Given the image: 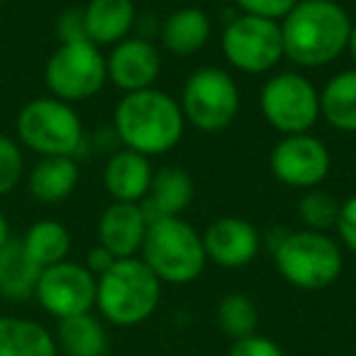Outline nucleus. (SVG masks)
Returning a JSON list of instances; mask_svg holds the SVG:
<instances>
[{
    "instance_id": "obj_1",
    "label": "nucleus",
    "mask_w": 356,
    "mask_h": 356,
    "mask_svg": "<svg viewBox=\"0 0 356 356\" xmlns=\"http://www.w3.org/2000/svg\"><path fill=\"white\" fill-rule=\"evenodd\" d=\"M351 17L334 0H298L281 20L283 51L302 69H320L346 51Z\"/></svg>"
},
{
    "instance_id": "obj_2",
    "label": "nucleus",
    "mask_w": 356,
    "mask_h": 356,
    "mask_svg": "<svg viewBox=\"0 0 356 356\" xmlns=\"http://www.w3.org/2000/svg\"><path fill=\"white\" fill-rule=\"evenodd\" d=\"M115 132L124 149L144 156L166 154L184 139L186 118L181 103L156 88L124 93L113 115Z\"/></svg>"
},
{
    "instance_id": "obj_3",
    "label": "nucleus",
    "mask_w": 356,
    "mask_h": 356,
    "mask_svg": "<svg viewBox=\"0 0 356 356\" xmlns=\"http://www.w3.org/2000/svg\"><path fill=\"white\" fill-rule=\"evenodd\" d=\"M161 300V281L139 257L118 259L98 276L95 307L115 327H137L154 315Z\"/></svg>"
},
{
    "instance_id": "obj_4",
    "label": "nucleus",
    "mask_w": 356,
    "mask_h": 356,
    "mask_svg": "<svg viewBox=\"0 0 356 356\" xmlns=\"http://www.w3.org/2000/svg\"><path fill=\"white\" fill-rule=\"evenodd\" d=\"M142 261L156 273L161 283L186 286L203 276L205 247L203 234L181 218H161L149 222L142 244Z\"/></svg>"
},
{
    "instance_id": "obj_5",
    "label": "nucleus",
    "mask_w": 356,
    "mask_h": 356,
    "mask_svg": "<svg viewBox=\"0 0 356 356\" xmlns=\"http://www.w3.org/2000/svg\"><path fill=\"white\" fill-rule=\"evenodd\" d=\"M273 261L283 278L300 291H322L341 276L344 257L339 242L327 232H288L273 249Z\"/></svg>"
},
{
    "instance_id": "obj_6",
    "label": "nucleus",
    "mask_w": 356,
    "mask_h": 356,
    "mask_svg": "<svg viewBox=\"0 0 356 356\" xmlns=\"http://www.w3.org/2000/svg\"><path fill=\"white\" fill-rule=\"evenodd\" d=\"M17 137L42 156H74L83 144V124L71 103L35 98L17 115Z\"/></svg>"
},
{
    "instance_id": "obj_7",
    "label": "nucleus",
    "mask_w": 356,
    "mask_h": 356,
    "mask_svg": "<svg viewBox=\"0 0 356 356\" xmlns=\"http://www.w3.org/2000/svg\"><path fill=\"white\" fill-rule=\"evenodd\" d=\"M44 81L54 98L79 103L103 90L108 81V64L100 47L90 40L61 42L47 59Z\"/></svg>"
},
{
    "instance_id": "obj_8",
    "label": "nucleus",
    "mask_w": 356,
    "mask_h": 356,
    "mask_svg": "<svg viewBox=\"0 0 356 356\" xmlns=\"http://www.w3.org/2000/svg\"><path fill=\"white\" fill-rule=\"evenodd\" d=\"M181 110L188 124L200 132H222L239 113V88L227 71L203 66L188 76L181 93Z\"/></svg>"
},
{
    "instance_id": "obj_9",
    "label": "nucleus",
    "mask_w": 356,
    "mask_h": 356,
    "mask_svg": "<svg viewBox=\"0 0 356 356\" xmlns=\"http://www.w3.org/2000/svg\"><path fill=\"white\" fill-rule=\"evenodd\" d=\"M261 115L276 132L302 134L320 120V90L302 74L281 71L261 88Z\"/></svg>"
},
{
    "instance_id": "obj_10",
    "label": "nucleus",
    "mask_w": 356,
    "mask_h": 356,
    "mask_svg": "<svg viewBox=\"0 0 356 356\" xmlns=\"http://www.w3.org/2000/svg\"><path fill=\"white\" fill-rule=\"evenodd\" d=\"M222 54L244 74H266L286 56L281 22L257 15H237L222 32Z\"/></svg>"
},
{
    "instance_id": "obj_11",
    "label": "nucleus",
    "mask_w": 356,
    "mask_h": 356,
    "mask_svg": "<svg viewBox=\"0 0 356 356\" xmlns=\"http://www.w3.org/2000/svg\"><path fill=\"white\" fill-rule=\"evenodd\" d=\"M95 288L98 278L76 261H59L42 268L37 278L35 298L49 315L64 320L71 315H83L95 307Z\"/></svg>"
},
{
    "instance_id": "obj_12",
    "label": "nucleus",
    "mask_w": 356,
    "mask_h": 356,
    "mask_svg": "<svg viewBox=\"0 0 356 356\" xmlns=\"http://www.w3.org/2000/svg\"><path fill=\"white\" fill-rule=\"evenodd\" d=\"M268 166L276 181L288 188L310 191L327 178L332 166L330 149L312 134H283V139L271 149Z\"/></svg>"
},
{
    "instance_id": "obj_13",
    "label": "nucleus",
    "mask_w": 356,
    "mask_h": 356,
    "mask_svg": "<svg viewBox=\"0 0 356 356\" xmlns=\"http://www.w3.org/2000/svg\"><path fill=\"white\" fill-rule=\"evenodd\" d=\"M203 247L208 261L222 268H242L257 259L261 249V234L244 218H220L205 229Z\"/></svg>"
},
{
    "instance_id": "obj_14",
    "label": "nucleus",
    "mask_w": 356,
    "mask_h": 356,
    "mask_svg": "<svg viewBox=\"0 0 356 356\" xmlns=\"http://www.w3.org/2000/svg\"><path fill=\"white\" fill-rule=\"evenodd\" d=\"M105 64H108V81H113L124 93L154 88L161 74V54L152 42L142 37H124L122 42L113 44Z\"/></svg>"
},
{
    "instance_id": "obj_15",
    "label": "nucleus",
    "mask_w": 356,
    "mask_h": 356,
    "mask_svg": "<svg viewBox=\"0 0 356 356\" xmlns=\"http://www.w3.org/2000/svg\"><path fill=\"white\" fill-rule=\"evenodd\" d=\"M149 222L139 203L113 200L98 220V242L115 259H129L142 252Z\"/></svg>"
},
{
    "instance_id": "obj_16",
    "label": "nucleus",
    "mask_w": 356,
    "mask_h": 356,
    "mask_svg": "<svg viewBox=\"0 0 356 356\" xmlns=\"http://www.w3.org/2000/svg\"><path fill=\"white\" fill-rule=\"evenodd\" d=\"M193 178L188 171L178 166H163L154 171L152 186L142 198V210L147 222H156L161 218H181L193 200Z\"/></svg>"
},
{
    "instance_id": "obj_17",
    "label": "nucleus",
    "mask_w": 356,
    "mask_h": 356,
    "mask_svg": "<svg viewBox=\"0 0 356 356\" xmlns=\"http://www.w3.org/2000/svg\"><path fill=\"white\" fill-rule=\"evenodd\" d=\"M152 176L154 168L149 163V156L132 152V149H122V152L113 154L105 163L103 184L113 200L142 203L149 186H152Z\"/></svg>"
},
{
    "instance_id": "obj_18",
    "label": "nucleus",
    "mask_w": 356,
    "mask_h": 356,
    "mask_svg": "<svg viewBox=\"0 0 356 356\" xmlns=\"http://www.w3.org/2000/svg\"><path fill=\"white\" fill-rule=\"evenodd\" d=\"M86 40L98 47H113L129 37L134 27V0H88L81 10Z\"/></svg>"
},
{
    "instance_id": "obj_19",
    "label": "nucleus",
    "mask_w": 356,
    "mask_h": 356,
    "mask_svg": "<svg viewBox=\"0 0 356 356\" xmlns=\"http://www.w3.org/2000/svg\"><path fill=\"white\" fill-rule=\"evenodd\" d=\"M79 184V163L74 156H42L27 178L32 198L54 205L66 200Z\"/></svg>"
},
{
    "instance_id": "obj_20",
    "label": "nucleus",
    "mask_w": 356,
    "mask_h": 356,
    "mask_svg": "<svg viewBox=\"0 0 356 356\" xmlns=\"http://www.w3.org/2000/svg\"><path fill=\"white\" fill-rule=\"evenodd\" d=\"M213 22L200 8H181L171 13L161 25V44L176 56H191L210 40Z\"/></svg>"
},
{
    "instance_id": "obj_21",
    "label": "nucleus",
    "mask_w": 356,
    "mask_h": 356,
    "mask_svg": "<svg viewBox=\"0 0 356 356\" xmlns=\"http://www.w3.org/2000/svg\"><path fill=\"white\" fill-rule=\"evenodd\" d=\"M40 273L42 268L30 259L20 239H10L6 247H0V298L10 302L35 298Z\"/></svg>"
},
{
    "instance_id": "obj_22",
    "label": "nucleus",
    "mask_w": 356,
    "mask_h": 356,
    "mask_svg": "<svg viewBox=\"0 0 356 356\" xmlns=\"http://www.w3.org/2000/svg\"><path fill=\"white\" fill-rule=\"evenodd\" d=\"M0 356H59L54 334L25 317H0Z\"/></svg>"
},
{
    "instance_id": "obj_23",
    "label": "nucleus",
    "mask_w": 356,
    "mask_h": 356,
    "mask_svg": "<svg viewBox=\"0 0 356 356\" xmlns=\"http://www.w3.org/2000/svg\"><path fill=\"white\" fill-rule=\"evenodd\" d=\"M56 349L64 356H105L108 354V334L103 322L90 312L71 315L59 320L56 327Z\"/></svg>"
},
{
    "instance_id": "obj_24",
    "label": "nucleus",
    "mask_w": 356,
    "mask_h": 356,
    "mask_svg": "<svg viewBox=\"0 0 356 356\" xmlns=\"http://www.w3.org/2000/svg\"><path fill=\"white\" fill-rule=\"evenodd\" d=\"M320 118L339 132H356V69L341 71L325 83Z\"/></svg>"
},
{
    "instance_id": "obj_25",
    "label": "nucleus",
    "mask_w": 356,
    "mask_h": 356,
    "mask_svg": "<svg viewBox=\"0 0 356 356\" xmlns=\"http://www.w3.org/2000/svg\"><path fill=\"white\" fill-rule=\"evenodd\" d=\"M20 242L40 268L66 261V257L71 252L69 229L61 222H56V220H40V222H35Z\"/></svg>"
},
{
    "instance_id": "obj_26",
    "label": "nucleus",
    "mask_w": 356,
    "mask_h": 356,
    "mask_svg": "<svg viewBox=\"0 0 356 356\" xmlns=\"http://www.w3.org/2000/svg\"><path fill=\"white\" fill-rule=\"evenodd\" d=\"M218 327L232 341L257 334L259 310L252 298L244 293H227L218 305Z\"/></svg>"
},
{
    "instance_id": "obj_27",
    "label": "nucleus",
    "mask_w": 356,
    "mask_h": 356,
    "mask_svg": "<svg viewBox=\"0 0 356 356\" xmlns=\"http://www.w3.org/2000/svg\"><path fill=\"white\" fill-rule=\"evenodd\" d=\"M341 203L332 193L320 188H310L298 203V215H300L305 229H315V232H327L330 227L337 225L339 218Z\"/></svg>"
},
{
    "instance_id": "obj_28",
    "label": "nucleus",
    "mask_w": 356,
    "mask_h": 356,
    "mask_svg": "<svg viewBox=\"0 0 356 356\" xmlns=\"http://www.w3.org/2000/svg\"><path fill=\"white\" fill-rule=\"evenodd\" d=\"M25 171V159L15 139L0 134V195L17 188Z\"/></svg>"
},
{
    "instance_id": "obj_29",
    "label": "nucleus",
    "mask_w": 356,
    "mask_h": 356,
    "mask_svg": "<svg viewBox=\"0 0 356 356\" xmlns=\"http://www.w3.org/2000/svg\"><path fill=\"white\" fill-rule=\"evenodd\" d=\"M296 3L298 0H234V6H237L244 15L268 17V20H278V22L293 10Z\"/></svg>"
},
{
    "instance_id": "obj_30",
    "label": "nucleus",
    "mask_w": 356,
    "mask_h": 356,
    "mask_svg": "<svg viewBox=\"0 0 356 356\" xmlns=\"http://www.w3.org/2000/svg\"><path fill=\"white\" fill-rule=\"evenodd\" d=\"M227 356H286L283 349L273 339L264 334H249L242 339H234Z\"/></svg>"
},
{
    "instance_id": "obj_31",
    "label": "nucleus",
    "mask_w": 356,
    "mask_h": 356,
    "mask_svg": "<svg viewBox=\"0 0 356 356\" xmlns=\"http://www.w3.org/2000/svg\"><path fill=\"white\" fill-rule=\"evenodd\" d=\"M337 232L339 239L351 254H356V195L346 198L339 208V218H337Z\"/></svg>"
},
{
    "instance_id": "obj_32",
    "label": "nucleus",
    "mask_w": 356,
    "mask_h": 356,
    "mask_svg": "<svg viewBox=\"0 0 356 356\" xmlns=\"http://www.w3.org/2000/svg\"><path fill=\"white\" fill-rule=\"evenodd\" d=\"M59 37H61V42L86 40L83 15H81V10H69V13H64V15H61V20H59Z\"/></svg>"
},
{
    "instance_id": "obj_33",
    "label": "nucleus",
    "mask_w": 356,
    "mask_h": 356,
    "mask_svg": "<svg viewBox=\"0 0 356 356\" xmlns=\"http://www.w3.org/2000/svg\"><path fill=\"white\" fill-rule=\"evenodd\" d=\"M118 261V259L113 257V254L108 252V249L105 247H95V249H90V254H88V259H86V268H88L90 273H93L95 278L100 276V273H105L108 271L110 266H113V264Z\"/></svg>"
},
{
    "instance_id": "obj_34",
    "label": "nucleus",
    "mask_w": 356,
    "mask_h": 356,
    "mask_svg": "<svg viewBox=\"0 0 356 356\" xmlns=\"http://www.w3.org/2000/svg\"><path fill=\"white\" fill-rule=\"evenodd\" d=\"M10 225H8L6 215L0 213V247H6L8 242H10Z\"/></svg>"
},
{
    "instance_id": "obj_35",
    "label": "nucleus",
    "mask_w": 356,
    "mask_h": 356,
    "mask_svg": "<svg viewBox=\"0 0 356 356\" xmlns=\"http://www.w3.org/2000/svg\"><path fill=\"white\" fill-rule=\"evenodd\" d=\"M346 51H349V54H351V61L356 64V22H351L349 42H346Z\"/></svg>"
},
{
    "instance_id": "obj_36",
    "label": "nucleus",
    "mask_w": 356,
    "mask_h": 356,
    "mask_svg": "<svg viewBox=\"0 0 356 356\" xmlns=\"http://www.w3.org/2000/svg\"><path fill=\"white\" fill-rule=\"evenodd\" d=\"M6 3H10V0H0V6H6Z\"/></svg>"
}]
</instances>
